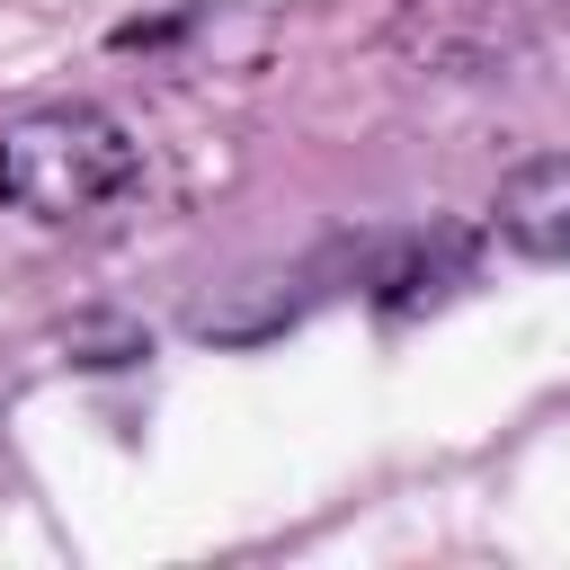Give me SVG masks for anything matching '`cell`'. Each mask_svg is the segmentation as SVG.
Returning <instances> with one entry per match:
<instances>
[{"mask_svg": "<svg viewBox=\"0 0 570 570\" xmlns=\"http://www.w3.org/2000/svg\"><path fill=\"white\" fill-rule=\"evenodd\" d=\"M490 223H499V240H508L517 258H543V267H561V258H570V151H543V160H525V169L499 187Z\"/></svg>", "mask_w": 570, "mask_h": 570, "instance_id": "cell-4", "label": "cell"}, {"mask_svg": "<svg viewBox=\"0 0 570 570\" xmlns=\"http://www.w3.org/2000/svg\"><path fill=\"white\" fill-rule=\"evenodd\" d=\"M134 178H142V142L89 98L27 107L0 125V196L36 223H98L107 205L134 196Z\"/></svg>", "mask_w": 570, "mask_h": 570, "instance_id": "cell-1", "label": "cell"}, {"mask_svg": "<svg viewBox=\"0 0 570 570\" xmlns=\"http://www.w3.org/2000/svg\"><path fill=\"white\" fill-rule=\"evenodd\" d=\"M303 303H312V276H303V267H258V276L223 285L214 303H196L187 330H196L205 347H267V338H285V330L303 321Z\"/></svg>", "mask_w": 570, "mask_h": 570, "instance_id": "cell-3", "label": "cell"}, {"mask_svg": "<svg viewBox=\"0 0 570 570\" xmlns=\"http://www.w3.org/2000/svg\"><path fill=\"white\" fill-rule=\"evenodd\" d=\"M53 347H62V365H80V374H125V365L151 356V330H142L134 312H71V321L53 330Z\"/></svg>", "mask_w": 570, "mask_h": 570, "instance_id": "cell-5", "label": "cell"}, {"mask_svg": "<svg viewBox=\"0 0 570 570\" xmlns=\"http://www.w3.org/2000/svg\"><path fill=\"white\" fill-rule=\"evenodd\" d=\"M356 276H365L374 312L419 321L472 276V232H383V240L356 249Z\"/></svg>", "mask_w": 570, "mask_h": 570, "instance_id": "cell-2", "label": "cell"}]
</instances>
